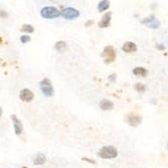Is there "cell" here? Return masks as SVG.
<instances>
[{"label":"cell","mask_w":168,"mask_h":168,"mask_svg":"<svg viewBox=\"0 0 168 168\" xmlns=\"http://www.w3.org/2000/svg\"><path fill=\"white\" fill-rule=\"evenodd\" d=\"M117 155H118L117 149L112 145L104 146L98 152V156L103 158V159H113V158L117 157Z\"/></svg>","instance_id":"1"},{"label":"cell","mask_w":168,"mask_h":168,"mask_svg":"<svg viewBox=\"0 0 168 168\" xmlns=\"http://www.w3.org/2000/svg\"><path fill=\"white\" fill-rule=\"evenodd\" d=\"M41 14L43 18H47V19H51V18H56L60 15H61V12L58 8L53 6H47L41 9Z\"/></svg>","instance_id":"2"},{"label":"cell","mask_w":168,"mask_h":168,"mask_svg":"<svg viewBox=\"0 0 168 168\" xmlns=\"http://www.w3.org/2000/svg\"><path fill=\"white\" fill-rule=\"evenodd\" d=\"M102 56L104 58V60L107 63H113L116 60V51L114 49V47L108 46L104 48L103 53H102Z\"/></svg>","instance_id":"3"},{"label":"cell","mask_w":168,"mask_h":168,"mask_svg":"<svg viewBox=\"0 0 168 168\" xmlns=\"http://www.w3.org/2000/svg\"><path fill=\"white\" fill-rule=\"evenodd\" d=\"M41 90L43 93V95H46L47 97H51L53 95V88L51 86V82L49 79H43L41 82Z\"/></svg>","instance_id":"4"},{"label":"cell","mask_w":168,"mask_h":168,"mask_svg":"<svg viewBox=\"0 0 168 168\" xmlns=\"http://www.w3.org/2000/svg\"><path fill=\"white\" fill-rule=\"evenodd\" d=\"M61 16L65 19L72 20L75 18H78L80 16V12L77 9L73 8V7H67V8L61 10Z\"/></svg>","instance_id":"5"},{"label":"cell","mask_w":168,"mask_h":168,"mask_svg":"<svg viewBox=\"0 0 168 168\" xmlns=\"http://www.w3.org/2000/svg\"><path fill=\"white\" fill-rule=\"evenodd\" d=\"M141 22L143 23V24H145L147 27L153 28V29H156V28L160 26V21L158 20L154 15H150L147 18H144Z\"/></svg>","instance_id":"6"},{"label":"cell","mask_w":168,"mask_h":168,"mask_svg":"<svg viewBox=\"0 0 168 168\" xmlns=\"http://www.w3.org/2000/svg\"><path fill=\"white\" fill-rule=\"evenodd\" d=\"M126 122L130 125V126L137 127L138 125L141 124L142 117L139 115H137V114H133V113H131V114H128L126 116Z\"/></svg>","instance_id":"7"},{"label":"cell","mask_w":168,"mask_h":168,"mask_svg":"<svg viewBox=\"0 0 168 168\" xmlns=\"http://www.w3.org/2000/svg\"><path fill=\"white\" fill-rule=\"evenodd\" d=\"M19 98H20V100L23 101V102H30V101L33 100L34 95L31 91H30V90L23 89V90H21L20 93H19Z\"/></svg>","instance_id":"8"},{"label":"cell","mask_w":168,"mask_h":168,"mask_svg":"<svg viewBox=\"0 0 168 168\" xmlns=\"http://www.w3.org/2000/svg\"><path fill=\"white\" fill-rule=\"evenodd\" d=\"M11 119L13 121V125H14V131H15V134L16 135H20L22 133V130H23V127H22V123L15 115H12L11 116Z\"/></svg>","instance_id":"9"},{"label":"cell","mask_w":168,"mask_h":168,"mask_svg":"<svg viewBox=\"0 0 168 168\" xmlns=\"http://www.w3.org/2000/svg\"><path fill=\"white\" fill-rule=\"evenodd\" d=\"M111 16H112V13L111 12H107L106 14H104L101 21L99 22V26H100L101 28H106V27L110 26Z\"/></svg>","instance_id":"10"},{"label":"cell","mask_w":168,"mask_h":168,"mask_svg":"<svg viewBox=\"0 0 168 168\" xmlns=\"http://www.w3.org/2000/svg\"><path fill=\"white\" fill-rule=\"evenodd\" d=\"M122 51H125V53H134V51H137V46L134 42L132 41H126L122 46Z\"/></svg>","instance_id":"11"},{"label":"cell","mask_w":168,"mask_h":168,"mask_svg":"<svg viewBox=\"0 0 168 168\" xmlns=\"http://www.w3.org/2000/svg\"><path fill=\"white\" fill-rule=\"evenodd\" d=\"M100 108H101L103 111L112 110V109H114V104H113L111 101L104 99V100H102L101 103H100Z\"/></svg>","instance_id":"12"},{"label":"cell","mask_w":168,"mask_h":168,"mask_svg":"<svg viewBox=\"0 0 168 168\" xmlns=\"http://www.w3.org/2000/svg\"><path fill=\"white\" fill-rule=\"evenodd\" d=\"M32 161H33V164L35 165H42L46 161V156H44V154H42V153H37L36 155H34Z\"/></svg>","instance_id":"13"},{"label":"cell","mask_w":168,"mask_h":168,"mask_svg":"<svg viewBox=\"0 0 168 168\" xmlns=\"http://www.w3.org/2000/svg\"><path fill=\"white\" fill-rule=\"evenodd\" d=\"M147 70L144 68H141V67H137L135 68L133 70V74L135 75H141V77H145V75H147Z\"/></svg>","instance_id":"14"},{"label":"cell","mask_w":168,"mask_h":168,"mask_svg":"<svg viewBox=\"0 0 168 168\" xmlns=\"http://www.w3.org/2000/svg\"><path fill=\"white\" fill-rule=\"evenodd\" d=\"M54 48H56L58 51H60V53H63V51L67 49V43L63 41H60L54 44Z\"/></svg>","instance_id":"15"},{"label":"cell","mask_w":168,"mask_h":168,"mask_svg":"<svg viewBox=\"0 0 168 168\" xmlns=\"http://www.w3.org/2000/svg\"><path fill=\"white\" fill-rule=\"evenodd\" d=\"M109 7H110V2L107 1V0H103V1H101L100 3H99L98 10L100 11V12H103V11L107 10Z\"/></svg>","instance_id":"16"},{"label":"cell","mask_w":168,"mask_h":168,"mask_svg":"<svg viewBox=\"0 0 168 168\" xmlns=\"http://www.w3.org/2000/svg\"><path fill=\"white\" fill-rule=\"evenodd\" d=\"M21 31L23 32H28V33H32V32L34 31V27L32 26V25L30 24H23L22 26H21Z\"/></svg>","instance_id":"17"},{"label":"cell","mask_w":168,"mask_h":168,"mask_svg":"<svg viewBox=\"0 0 168 168\" xmlns=\"http://www.w3.org/2000/svg\"><path fill=\"white\" fill-rule=\"evenodd\" d=\"M135 90H136L137 92H139V93H143V92H145L146 87H145V85L138 83V84L135 85Z\"/></svg>","instance_id":"18"},{"label":"cell","mask_w":168,"mask_h":168,"mask_svg":"<svg viewBox=\"0 0 168 168\" xmlns=\"http://www.w3.org/2000/svg\"><path fill=\"white\" fill-rule=\"evenodd\" d=\"M20 41L22 42V43H26V42L30 41V36H28V35H22V36H20Z\"/></svg>","instance_id":"19"},{"label":"cell","mask_w":168,"mask_h":168,"mask_svg":"<svg viewBox=\"0 0 168 168\" xmlns=\"http://www.w3.org/2000/svg\"><path fill=\"white\" fill-rule=\"evenodd\" d=\"M82 160H84V161H88V162L92 163V164H96V161H95V160L89 159V158H87V157H83V158H82Z\"/></svg>","instance_id":"20"},{"label":"cell","mask_w":168,"mask_h":168,"mask_svg":"<svg viewBox=\"0 0 168 168\" xmlns=\"http://www.w3.org/2000/svg\"><path fill=\"white\" fill-rule=\"evenodd\" d=\"M156 47H157L158 49H164V48H165L164 46H162V44H157V46H156Z\"/></svg>","instance_id":"21"},{"label":"cell","mask_w":168,"mask_h":168,"mask_svg":"<svg viewBox=\"0 0 168 168\" xmlns=\"http://www.w3.org/2000/svg\"><path fill=\"white\" fill-rule=\"evenodd\" d=\"M1 16L2 17H7V14L5 13V11H1Z\"/></svg>","instance_id":"22"},{"label":"cell","mask_w":168,"mask_h":168,"mask_svg":"<svg viewBox=\"0 0 168 168\" xmlns=\"http://www.w3.org/2000/svg\"><path fill=\"white\" fill-rule=\"evenodd\" d=\"M110 79L112 80V81H114V80H115V75L113 74L112 75H110Z\"/></svg>","instance_id":"23"},{"label":"cell","mask_w":168,"mask_h":168,"mask_svg":"<svg viewBox=\"0 0 168 168\" xmlns=\"http://www.w3.org/2000/svg\"><path fill=\"white\" fill-rule=\"evenodd\" d=\"M92 23H93V20H90L89 22H88L87 24H86V26H89V25H90V24H92Z\"/></svg>","instance_id":"24"},{"label":"cell","mask_w":168,"mask_h":168,"mask_svg":"<svg viewBox=\"0 0 168 168\" xmlns=\"http://www.w3.org/2000/svg\"><path fill=\"white\" fill-rule=\"evenodd\" d=\"M22 168H27V167H25V166H24V167H22Z\"/></svg>","instance_id":"25"}]
</instances>
